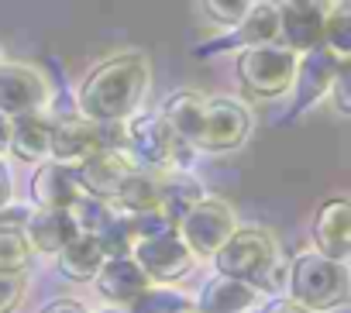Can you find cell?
Wrapping results in <instances>:
<instances>
[{
	"mask_svg": "<svg viewBox=\"0 0 351 313\" xmlns=\"http://www.w3.org/2000/svg\"><path fill=\"white\" fill-rule=\"evenodd\" d=\"M25 224H28V214L21 210L0 214V275H18L32 258V241H28Z\"/></svg>",
	"mask_w": 351,
	"mask_h": 313,
	"instance_id": "18",
	"label": "cell"
},
{
	"mask_svg": "<svg viewBox=\"0 0 351 313\" xmlns=\"http://www.w3.org/2000/svg\"><path fill=\"white\" fill-rule=\"evenodd\" d=\"M238 231V221H234V210L228 200H217V197H204L180 224V241L190 248V255H207L214 258L228 241L231 234Z\"/></svg>",
	"mask_w": 351,
	"mask_h": 313,
	"instance_id": "6",
	"label": "cell"
},
{
	"mask_svg": "<svg viewBox=\"0 0 351 313\" xmlns=\"http://www.w3.org/2000/svg\"><path fill=\"white\" fill-rule=\"evenodd\" d=\"M131 313H193V303L172 289H145L131 299Z\"/></svg>",
	"mask_w": 351,
	"mask_h": 313,
	"instance_id": "25",
	"label": "cell"
},
{
	"mask_svg": "<svg viewBox=\"0 0 351 313\" xmlns=\"http://www.w3.org/2000/svg\"><path fill=\"white\" fill-rule=\"evenodd\" d=\"M11 193H14L11 169H8V162H4V159H0V214L8 210V203H11Z\"/></svg>",
	"mask_w": 351,
	"mask_h": 313,
	"instance_id": "30",
	"label": "cell"
},
{
	"mask_svg": "<svg viewBox=\"0 0 351 313\" xmlns=\"http://www.w3.org/2000/svg\"><path fill=\"white\" fill-rule=\"evenodd\" d=\"M73 173H76L80 190H86L93 200L110 203V200H117L124 183L138 173V166L124 148H100L97 155H90V159L83 166H76Z\"/></svg>",
	"mask_w": 351,
	"mask_h": 313,
	"instance_id": "8",
	"label": "cell"
},
{
	"mask_svg": "<svg viewBox=\"0 0 351 313\" xmlns=\"http://www.w3.org/2000/svg\"><path fill=\"white\" fill-rule=\"evenodd\" d=\"M337 62L348 66V55H351V14L348 8H341L337 14H327V25H324V42H320Z\"/></svg>",
	"mask_w": 351,
	"mask_h": 313,
	"instance_id": "26",
	"label": "cell"
},
{
	"mask_svg": "<svg viewBox=\"0 0 351 313\" xmlns=\"http://www.w3.org/2000/svg\"><path fill=\"white\" fill-rule=\"evenodd\" d=\"M21 299V279L18 275H0V313H11Z\"/></svg>",
	"mask_w": 351,
	"mask_h": 313,
	"instance_id": "28",
	"label": "cell"
},
{
	"mask_svg": "<svg viewBox=\"0 0 351 313\" xmlns=\"http://www.w3.org/2000/svg\"><path fill=\"white\" fill-rule=\"evenodd\" d=\"M313 241H317V255H324L327 262L344 265L351 258V210L344 197L320 203L313 217Z\"/></svg>",
	"mask_w": 351,
	"mask_h": 313,
	"instance_id": "13",
	"label": "cell"
},
{
	"mask_svg": "<svg viewBox=\"0 0 351 313\" xmlns=\"http://www.w3.org/2000/svg\"><path fill=\"white\" fill-rule=\"evenodd\" d=\"M131 262L148 275V282L152 279L172 282V279H180V275L190 272L193 255L180 241V234H172V238H155V241H134L131 245Z\"/></svg>",
	"mask_w": 351,
	"mask_h": 313,
	"instance_id": "11",
	"label": "cell"
},
{
	"mask_svg": "<svg viewBox=\"0 0 351 313\" xmlns=\"http://www.w3.org/2000/svg\"><path fill=\"white\" fill-rule=\"evenodd\" d=\"M207 193H204V186L197 183V179H169V183H162L158 186V214L176 227V231H180V224H183V217L204 200Z\"/></svg>",
	"mask_w": 351,
	"mask_h": 313,
	"instance_id": "22",
	"label": "cell"
},
{
	"mask_svg": "<svg viewBox=\"0 0 351 313\" xmlns=\"http://www.w3.org/2000/svg\"><path fill=\"white\" fill-rule=\"evenodd\" d=\"M158 179L155 176H148V173H134L128 183H124V190L117 193V210L121 214H128V217H138V214H148V210H155L158 207Z\"/></svg>",
	"mask_w": 351,
	"mask_h": 313,
	"instance_id": "24",
	"label": "cell"
},
{
	"mask_svg": "<svg viewBox=\"0 0 351 313\" xmlns=\"http://www.w3.org/2000/svg\"><path fill=\"white\" fill-rule=\"evenodd\" d=\"M279 42V4H252L245 21L238 25L234 45L255 49V45H276Z\"/></svg>",
	"mask_w": 351,
	"mask_h": 313,
	"instance_id": "23",
	"label": "cell"
},
{
	"mask_svg": "<svg viewBox=\"0 0 351 313\" xmlns=\"http://www.w3.org/2000/svg\"><path fill=\"white\" fill-rule=\"evenodd\" d=\"M289 299L296 306L310 310H334L348 299V265L327 262L317 251H303L289 262L286 275Z\"/></svg>",
	"mask_w": 351,
	"mask_h": 313,
	"instance_id": "4",
	"label": "cell"
},
{
	"mask_svg": "<svg viewBox=\"0 0 351 313\" xmlns=\"http://www.w3.org/2000/svg\"><path fill=\"white\" fill-rule=\"evenodd\" d=\"M180 138L169 131V124L158 114H141V117H128L124 134H121V148L131 155V159L145 162V166H172Z\"/></svg>",
	"mask_w": 351,
	"mask_h": 313,
	"instance_id": "7",
	"label": "cell"
},
{
	"mask_svg": "<svg viewBox=\"0 0 351 313\" xmlns=\"http://www.w3.org/2000/svg\"><path fill=\"white\" fill-rule=\"evenodd\" d=\"M49 97L45 79L21 62H0V114L4 117H25L38 114Z\"/></svg>",
	"mask_w": 351,
	"mask_h": 313,
	"instance_id": "10",
	"label": "cell"
},
{
	"mask_svg": "<svg viewBox=\"0 0 351 313\" xmlns=\"http://www.w3.org/2000/svg\"><path fill=\"white\" fill-rule=\"evenodd\" d=\"M42 313H90L83 303H76V299H56V303H49Z\"/></svg>",
	"mask_w": 351,
	"mask_h": 313,
	"instance_id": "31",
	"label": "cell"
},
{
	"mask_svg": "<svg viewBox=\"0 0 351 313\" xmlns=\"http://www.w3.org/2000/svg\"><path fill=\"white\" fill-rule=\"evenodd\" d=\"M8 145H11V117L0 114V155L8 151Z\"/></svg>",
	"mask_w": 351,
	"mask_h": 313,
	"instance_id": "33",
	"label": "cell"
},
{
	"mask_svg": "<svg viewBox=\"0 0 351 313\" xmlns=\"http://www.w3.org/2000/svg\"><path fill=\"white\" fill-rule=\"evenodd\" d=\"M341 66H344V62H337L324 45L313 49V52H306L303 62H296V69H300V100H296V110L310 107V103L320 100V97H327V93H330V83H334V76H337Z\"/></svg>",
	"mask_w": 351,
	"mask_h": 313,
	"instance_id": "17",
	"label": "cell"
},
{
	"mask_svg": "<svg viewBox=\"0 0 351 313\" xmlns=\"http://www.w3.org/2000/svg\"><path fill=\"white\" fill-rule=\"evenodd\" d=\"M49 134H52V124L42 114H25V117L11 121V145L8 148L25 162H38L49 155Z\"/></svg>",
	"mask_w": 351,
	"mask_h": 313,
	"instance_id": "20",
	"label": "cell"
},
{
	"mask_svg": "<svg viewBox=\"0 0 351 313\" xmlns=\"http://www.w3.org/2000/svg\"><path fill=\"white\" fill-rule=\"evenodd\" d=\"M158 117L169 124V131L180 141H190L207 151H231L245 145L252 131V114L241 103L228 97H210L200 90L172 93Z\"/></svg>",
	"mask_w": 351,
	"mask_h": 313,
	"instance_id": "1",
	"label": "cell"
},
{
	"mask_svg": "<svg viewBox=\"0 0 351 313\" xmlns=\"http://www.w3.org/2000/svg\"><path fill=\"white\" fill-rule=\"evenodd\" d=\"M107 262L104 248L90 238V234H76L62 251H59V272L76 279V282H86V279H97L100 265Z\"/></svg>",
	"mask_w": 351,
	"mask_h": 313,
	"instance_id": "21",
	"label": "cell"
},
{
	"mask_svg": "<svg viewBox=\"0 0 351 313\" xmlns=\"http://www.w3.org/2000/svg\"><path fill=\"white\" fill-rule=\"evenodd\" d=\"M255 299H258V292L248 282L217 275L204 286V292L197 299V313H245Z\"/></svg>",
	"mask_w": 351,
	"mask_h": 313,
	"instance_id": "19",
	"label": "cell"
},
{
	"mask_svg": "<svg viewBox=\"0 0 351 313\" xmlns=\"http://www.w3.org/2000/svg\"><path fill=\"white\" fill-rule=\"evenodd\" d=\"M148 79L152 73L141 52H124V55L100 62L80 90L83 117L93 124H121L134 117V107L145 100Z\"/></svg>",
	"mask_w": 351,
	"mask_h": 313,
	"instance_id": "2",
	"label": "cell"
},
{
	"mask_svg": "<svg viewBox=\"0 0 351 313\" xmlns=\"http://www.w3.org/2000/svg\"><path fill=\"white\" fill-rule=\"evenodd\" d=\"M214 258H217L221 275L248 282L255 292L258 289H269V292L272 289H286L289 262H286V255L279 248L276 231H269V227H258V224L238 227L231 234V241Z\"/></svg>",
	"mask_w": 351,
	"mask_h": 313,
	"instance_id": "3",
	"label": "cell"
},
{
	"mask_svg": "<svg viewBox=\"0 0 351 313\" xmlns=\"http://www.w3.org/2000/svg\"><path fill=\"white\" fill-rule=\"evenodd\" d=\"M248 0H207L204 4V11L217 21V25H228V28H238L241 21H245V14H248Z\"/></svg>",
	"mask_w": 351,
	"mask_h": 313,
	"instance_id": "27",
	"label": "cell"
},
{
	"mask_svg": "<svg viewBox=\"0 0 351 313\" xmlns=\"http://www.w3.org/2000/svg\"><path fill=\"white\" fill-rule=\"evenodd\" d=\"M238 79L252 97H282L296 79V52L286 45H255L238 55Z\"/></svg>",
	"mask_w": 351,
	"mask_h": 313,
	"instance_id": "5",
	"label": "cell"
},
{
	"mask_svg": "<svg viewBox=\"0 0 351 313\" xmlns=\"http://www.w3.org/2000/svg\"><path fill=\"white\" fill-rule=\"evenodd\" d=\"M348 76H351V73H348V66H341V69H337V76H334V83H330V86H334V103H337V110H341V114H348V110H351Z\"/></svg>",
	"mask_w": 351,
	"mask_h": 313,
	"instance_id": "29",
	"label": "cell"
},
{
	"mask_svg": "<svg viewBox=\"0 0 351 313\" xmlns=\"http://www.w3.org/2000/svg\"><path fill=\"white\" fill-rule=\"evenodd\" d=\"M104 145V127L86 121L83 114H73V117H62L52 124V134H49V155H52V162L59 166H83L90 155H97Z\"/></svg>",
	"mask_w": 351,
	"mask_h": 313,
	"instance_id": "9",
	"label": "cell"
},
{
	"mask_svg": "<svg viewBox=\"0 0 351 313\" xmlns=\"http://www.w3.org/2000/svg\"><path fill=\"white\" fill-rule=\"evenodd\" d=\"M32 200L42 210H69L80 200L76 173L59 162H42L35 179H32Z\"/></svg>",
	"mask_w": 351,
	"mask_h": 313,
	"instance_id": "14",
	"label": "cell"
},
{
	"mask_svg": "<svg viewBox=\"0 0 351 313\" xmlns=\"http://www.w3.org/2000/svg\"><path fill=\"white\" fill-rule=\"evenodd\" d=\"M25 231H28L32 251H45V255H59L80 234L69 210H35L28 214Z\"/></svg>",
	"mask_w": 351,
	"mask_h": 313,
	"instance_id": "16",
	"label": "cell"
},
{
	"mask_svg": "<svg viewBox=\"0 0 351 313\" xmlns=\"http://www.w3.org/2000/svg\"><path fill=\"white\" fill-rule=\"evenodd\" d=\"M265 313H306V310H303V306H296L293 299H279V303H272Z\"/></svg>",
	"mask_w": 351,
	"mask_h": 313,
	"instance_id": "32",
	"label": "cell"
},
{
	"mask_svg": "<svg viewBox=\"0 0 351 313\" xmlns=\"http://www.w3.org/2000/svg\"><path fill=\"white\" fill-rule=\"evenodd\" d=\"M100 313H124V310H100Z\"/></svg>",
	"mask_w": 351,
	"mask_h": 313,
	"instance_id": "34",
	"label": "cell"
},
{
	"mask_svg": "<svg viewBox=\"0 0 351 313\" xmlns=\"http://www.w3.org/2000/svg\"><path fill=\"white\" fill-rule=\"evenodd\" d=\"M324 25H327V8L313 0H293L279 8V45L289 52H313L324 42Z\"/></svg>",
	"mask_w": 351,
	"mask_h": 313,
	"instance_id": "12",
	"label": "cell"
},
{
	"mask_svg": "<svg viewBox=\"0 0 351 313\" xmlns=\"http://www.w3.org/2000/svg\"><path fill=\"white\" fill-rule=\"evenodd\" d=\"M145 289H152L148 275L131 262V255L124 258H107L97 272V292L104 299H114V303H131L138 299Z\"/></svg>",
	"mask_w": 351,
	"mask_h": 313,
	"instance_id": "15",
	"label": "cell"
}]
</instances>
